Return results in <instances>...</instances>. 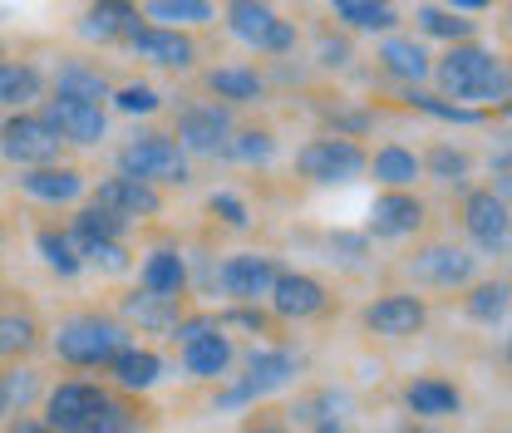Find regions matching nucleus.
I'll return each mask as SVG.
<instances>
[{"instance_id":"1","label":"nucleus","mask_w":512,"mask_h":433,"mask_svg":"<svg viewBox=\"0 0 512 433\" xmlns=\"http://www.w3.org/2000/svg\"><path fill=\"white\" fill-rule=\"evenodd\" d=\"M434 79H439V99L448 104H458V109H478V114H488V109H503L508 104V64L498 50H488V45H478V40H463V45H448L444 55L434 60Z\"/></svg>"},{"instance_id":"2","label":"nucleus","mask_w":512,"mask_h":433,"mask_svg":"<svg viewBox=\"0 0 512 433\" xmlns=\"http://www.w3.org/2000/svg\"><path fill=\"white\" fill-rule=\"evenodd\" d=\"M133 330H128L119 315H104V310H79V315H69L55 325V335H50V350H55V360H64L69 370H104L128 340Z\"/></svg>"},{"instance_id":"3","label":"nucleus","mask_w":512,"mask_h":433,"mask_svg":"<svg viewBox=\"0 0 512 433\" xmlns=\"http://www.w3.org/2000/svg\"><path fill=\"white\" fill-rule=\"evenodd\" d=\"M119 178H133V183L148 187H188L192 168L188 153L173 143V133H133L124 148H119Z\"/></svg>"},{"instance_id":"4","label":"nucleus","mask_w":512,"mask_h":433,"mask_svg":"<svg viewBox=\"0 0 512 433\" xmlns=\"http://www.w3.org/2000/svg\"><path fill=\"white\" fill-rule=\"evenodd\" d=\"M365 163H370V153L355 138H335V133H320V138L296 148V173L316 187L355 183L365 173Z\"/></svg>"},{"instance_id":"5","label":"nucleus","mask_w":512,"mask_h":433,"mask_svg":"<svg viewBox=\"0 0 512 433\" xmlns=\"http://www.w3.org/2000/svg\"><path fill=\"white\" fill-rule=\"evenodd\" d=\"M227 30L242 40V45H252L256 55H291L296 50V20H286L281 10H271V5H256V0H232L227 5Z\"/></svg>"},{"instance_id":"6","label":"nucleus","mask_w":512,"mask_h":433,"mask_svg":"<svg viewBox=\"0 0 512 433\" xmlns=\"http://www.w3.org/2000/svg\"><path fill=\"white\" fill-rule=\"evenodd\" d=\"M458 222H463L473 251H483V256H508V242H512L508 197H498L493 187H473V192H463V202H458Z\"/></svg>"},{"instance_id":"7","label":"nucleus","mask_w":512,"mask_h":433,"mask_svg":"<svg viewBox=\"0 0 512 433\" xmlns=\"http://www.w3.org/2000/svg\"><path fill=\"white\" fill-rule=\"evenodd\" d=\"M0 158L15 163L20 173H30V168L60 163L64 143L55 138V128L45 124L40 114H10V119H0Z\"/></svg>"},{"instance_id":"8","label":"nucleus","mask_w":512,"mask_h":433,"mask_svg":"<svg viewBox=\"0 0 512 433\" xmlns=\"http://www.w3.org/2000/svg\"><path fill=\"white\" fill-rule=\"evenodd\" d=\"M409 276L429 291H463L478 281V256L453 242H424L409 256Z\"/></svg>"},{"instance_id":"9","label":"nucleus","mask_w":512,"mask_h":433,"mask_svg":"<svg viewBox=\"0 0 512 433\" xmlns=\"http://www.w3.org/2000/svg\"><path fill=\"white\" fill-rule=\"evenodd\" d=\"M276 276H281L276 256H266V251H232V256L217 266V291H222L232 306H261V301L271 296Z\"/></svg>"},{"instance_id":"10","label":"nucleus","mask_w":512,"mask_h":433,"mask_svg":"<svg viewBox=\"0 0 512 433\" xmlns=\"http://www.w3.org/2000/svg\"><path fill=\"white\" fill-rule=\"evenodd\" d=\"M109 384L99 379H60L50 394H45V429L55 433H79L104 404H109Z\"/></svg>"},{"instance_id":"11","label":"nucleus","mask_w":512,"mask_h":433,"mask_svg":"<svg viewBox=\"0 0 512 433\" xmlns=\"http://www.w3.org/2000/svg\"><path fill=\"white\" fill-rule=\"evenodd\" d=\"M232 109H222V104H183L178 109V128H173V143L183 148V153H197V158H217L222 148H227V138H232Z\"/></svg>"},{"instance_id":"12","label":"nucleus","mask_w":512,"mask_h":433,"mask_svg":"<svg viewBox=\"0 0 512 433\" xmlns=\"http://www.w3.org/2000/svg\"><path fill=\"white\" fill-rule=\"evenodd\" d=\"M360 325L370 335H380V340H409V335H419L429 325V301L414 296V291H389V296H380V301H370L360 310Z\"/></svg>"},{"instance_id":"13","label":"nucleus","mask_w":512,"mask_h":433,"mask_svg":"<svg viewBox=\"0 0 512 433\" xmlns=\"http://www.w3.org/2000/svg\"><path fill=\"white\" fill-rule=\"evenodd\" d=\"M124 45L138 55V60L153 64V69H173V74H183V69L197 64V40H192L188 30H163V25L138 20V25L128 30Z\"/></svg>"},{"instance_id":"14","label":"nucleus","mask_w":512,"mask_h":433,"mask_svg":"<svg viewBox=\"0 0 512 433\" xmlns=\"http://www.w3.org/2000/svg\"><path fill=\"white\" fill-rule=\"evenodd\" d=\"M40 119L55 128L60 143H74V148H94V143H104V133H109V114H104L99 104H79V99H60V94L45 99Z\"/></svg>"},{"instance_id":"15","label":"nucleus","mask_w":512,"mask_h":433,"mask_svg":"<svg viewBox=\"0 0 512 433\" xmlns=\"http://www.w3.org/2000/svg\"><path fill=\"white\" fill-rule=\"evenodd\" d=\"M266 301H271V320H316L330 310V291L311 271H281Z\"/></svg>"},{"instance_id":"16","label":"nucleus","mask_w":512,"mask_h":433,"mask_svg":"<svg viewBox=\"0 0 512 433\" xmlns=\"http://www.w3.org/2000/svg\"><path fill=\"white\" fill-rule=\"evenodd\" d=\"M424 222H429L424 197H414V192H380L375 207H370V227H365V237L399 242V237H414Z\"/></svg>"},{"instance_id":"17","label":"nucleus","mask_w":512,"mask_h":433,"mask_svg":"<svg viewBox=\"0 0 512 433\" xmlns=\"http://www.w3.org/2000/svg\"><path fill=\"white\" fill-rule=\"evenodd\" d=\"M296 374H301V355H296V350H286V345H271V350H252L247 374H242V379H232V384L247 394V404H256V399H266V394L286 389Z\"/></svg>"},{"instance_id":"18","label":"nucleus","mask_w":512,"mask_h":433,"mask_svg":"<svg viewBox=\"0 0 512 433\" xmlns=\"http://www.w3.org/2000/svg\"><path fill=\"white\" fill-rule=\"evenodd\" d=\"M188 315V296H153V291H128L119 301V320L128 330H148V335H173V325Z\"/></svg>"},{"instance_id":"19","label":"nucleus","mask_w":512,"mask_h":433,"mask_svg":"<svg viewBox=\"0 0 512 433\" xmlns=\"http://www.w3.org/2000/svg\"><path fill=\"white\" fill-rule=\"evenodd\" d=\"M94 207H104V212H114V217H158L163 212V192L148 183H133V178H104V183L94 187Z\"/></svg>"},{"instance_id":"20","label":"nucleus","mask_w":512,"mask_h":433,"mask_svg":"<svg viewBox=\"0 0 512 433\" xmlns=\"http://www.w3.org/2000/svg\"><path fill=\"white\" fill-rule=\"evenodd\" d=\"M84 187H89V178H84V168H74V163H50V168H30V173H20V192L35 197V202H50V207L79 202Z\"/></svg>"},{"instance_id":"21","label":"nucleus","mask_w":512,"mask_h":433,"mask_svg":"<svg viewBox=\"0 0 512 433\" xmlns=\"http://www.w3.org/2000/svg\"><path fill=\"white\" fill-rule=\"evenodd\" d=\"M104 374L114 379V394H143V389H153L163 379V355L148 350V345H124L104 365Z\"/></svg>"},{"instance_id":"22","label":"nucleus","mask_w":512,"mask_h":433,"mask_svg":"<svg viewBox=\"0 0 512 433\" xmlns=\"http://www.w3.org/2000/svg\"><path fill=\"white\" fill-rule=\"evenodd\" d=\"M202 89L212 94V104L222 99V109H232V104H256L266 94V79L252 64H217V69H207Z\"/></svg>"},{"instance_id":"23","label":"nucleus","mask_w":512,"mask_h":433,"mask_svg":"<svg viewBox=\"0 0 512 433\" xmlns=\"http://www.w3.org/2000/svg\"><path fill=\"white\" fill-rule=\"evenodd\" d=\"M138 286L153 296H188V256L178 247H153L138 266Z\"/></svg>"},{"instance_id":"24","label":"nucleus","mask_w":512,"mask_h":433,"mask_svg":"<svg viewBox=\"0 0 512 433\" xmlns=\"http://www.w3.org/2000/svg\"><path fill=\"white\" fill-rule=\"evenodd\" d=\"M375 60H380V69L389 79H404L409 89H419V84L434 74V55H429L419 40H409V35H389Z\"/></svg>"},{"instance_id":"25","label":"nucleus","mask_w":512,"mask_h":433,"mask_svg":"<svg viewBox=\"0 0 512 433\" xmlns=\"http://www.w3.org/2000/svg\"><path fill=\"white\" fill-rule=\"evenodd\" d=\"M365 173H370L384 192H414V183L424 178L419 153L404 148V143H384V148H375V158L365 163Z\"/></svg>"},{"instance_id":"26","label":"nucleus","mask_w":512,"mask_h":433,"mask_svg":"<svg viewBox=\"0 0 512 433\" xmlns=\"http://www.w3.org/2000/svg\"><path fill=\"white\" fill-rule=\"evenodd\" d=\"M232 360H237V345L222 335V330H207V335H197L183 345V370L192 379H202V384H212V379H222V374L232 370Z\"/></svg>"},{"instance_id":"27","label":"nucleus","mask_w":512,"mask_h":433,"mask_svg":"<svg viewBox=\"0 0 512 433\" xmlns=\"http://www.w3.org/2000/svg\"><path fill=\"white\" fill-rule=\"evenodd\" d=\"M404 404H409V414H419V419H448V414L463 409V389H458L453 379L424 374V379H414V384L404 389Z\"/></svg>"},{"instance_id":"28","label":"nucleus","mask_w":512,"mask_h":433,"mask_svg":"<svg viewBox=\"0 0 512 433\" xmlns=\"http://www.w3.org/2000/svg\"><path fill=\"white\" fill-rule=\"evenodd\" d=\"M138 5H124V0H104V5H89L84 20H79V35L84 40H99V45H114V40H128V30L138 25Z\"/></svg>"},{"instance_id":"29","label":"nucleus","mask_w":512,"mask_h":433,"mask_svg":"<svg viewBox=\"0 0 512 433\" xmlns=\"http://www.w3.org/2000/svg\"><path fill=\"white\" fill-rule=\"evenodd\" d=\"M40 335H45V325H40L35 310H0V365L35 355Z\"/></svg>"},{"instance_id":"30","label":"nucleus","mask_w":512,"mask_h":433,"mask_svg":"<svg viewBox=\"0 0 512 433\" xmlns=\"http://www.w3.org/2000/svg\"><path fill=\"white\" fill-rule=\"evenodd\" d=\"M45 99V74L35 64H15L0 60V109H15V114H30V104Z\"/></svg>"},{"instance_id":"31","label":"nucleus","mask_w":512,"mask_h":433,"mask_svg":"<svg viewBox=\"0 0 512 433\" xmlns=\"http://www.w3.org/2000/svg\"><path fill=\"white\" fill-rule=\"evenodd\" d=\"M55 94H60V99H79V104H99V109H104V99H109L114 89H109V79H104L94 64L69 60V64H60V74H55Z\"/></svg>"},{"instance_id":"32","label":"nucleus","mask_w":512,"mask_h":433,"mask_svg":"<svg viewBox=\"0 0 512 433\" xmlns=\"http://www.w3.org/2000/svg\"><path fill=\"white\" fill-rule=\"evenodd\" d=\"M222 158H232V163H247V168H266V163L276 158V133H271L266 124L232 128V138H227Z\"/></svg>"},{"instance_id":"33","label":"nucleus","mask_w":512,"mask_h":433,"mask_svg":"<svg viewBox=\"0 0 512 433\" xmlns=\"http://www.w3.org/2000/svg\"><path fill=\"white\" fill-rule=\"evenodd\" d=\"M128 222L124 217H114V212H104V207H79L74 212V222H69V242L74 247H84V242H124Z\"/></svg>"},{"instance_id":"34","label":"nucleus","mask_w":512,"mask_h":433,"mask_svg":"<svg viewBox=\"0 0 512 433\" xmlns=\"http://www.w3.org/2000/svg\"><path fill=\"white\" fill-rule=\"evenodd\" d=\"M143 20L163 25V30H188V25L217 20V10L207 0H153V5H143Z\"/></svg>"},{"instance_id":"35","label":"nucleus","mask_w":512,"mask_h":433,"mask_svg":"<svg viewBox=\"0 0 512 433\" xmlns=\"http://www.w3.org/2000/svg\"><path fill=\"white\" fill-rule=\"evenodd\" d=\"M330 20H340V25H350V30H380L389 35L394 25H399V10L394 5H370V0H335L330 5Z\"/></svg>"},{"instance_id":"36","label":"nucleus","mask_w":512,"mask_h":433,"mask_svg":"<svg viewBox=\"0 0 512 433\" xmlns=\"http://www.w3.org/2000/svg\"><path fill=\"white\" fill-rule=\"evenodd\" d=\"M79 433H148V424H143V409H138L128 394H109V404Z\"/></svg>"},{"instance_id":"37","label":"nucleus","mask_w":512,"mask_h":433,"mask_svg":"<svg viewBox=\"0 0 512 433\" xmlns=\"http://www.w3.org/2000/svg\"><path fill=\"white\" fill-rule=\"evenodd\" d=\"M463 310L478 325H503V315H508V281H473L468 296H463Z\"/></svg>"},{"instance_id":"38","label":"nucleus","mask_w":512,"mask_h":433,"mask_svg":"<svg viewBox=\"0 0 512 433\" xmlns=\"http://www.w3.org/2000/svg\"><path fill=\"white\" fill-rule=\"evenodd\" d=\"M35 247L45 256V266H50L55 276H64V281H74V276L84 271V261H79L74 242H69V232H60V227H40V232H35Z\"/></svg>"},{"instance_id":"39","label":"nucleus","mask_w":512,"mask_h":433,"mask_svg":"<svg viewBox=\"0 0 512 433\" xmlns=\"http://www.w3.org/2000/svg\"><path fill=\"white\" fill-rule=\"evenodd\" d=\"M404 104L414 109V114H429V119H439V124H488V114H478V109H458V104H448L439 94H429V89H404Z\"/></svg>"},{"instance_id":"40","label":"nucleus","mask_w":512,"mask_h":433,"mask_svg":"<svg viewBox=\"0 0 512 433\" xmlns=\"http://www.w3.org/2000/svg\"><path fill=\"white\" fill-rule=\"evenodd\" d=\"M414 20H419V30H424V35H434V40H453V45L473 40V30H478L473 20H463L458 10H444V5H424Z\"/></svg>"},{"instance_id":"41","label":"nucleus","mask_w":512,"mask_h":433,"mask_svg":"<svg viewBox=\"0 0 512 433\" xmlns=\"http://www.w3.org/2000/svg\"><path fill=\"white\" fill-rule=\"evenodd\" d=\"M419 168H424L429 178H439V183H463V178L473 173V158H468L463 148H453V143H434V148L419 158Z\"/></svg>"},{"instance_id":"42","label":"nucleus","mask_w":512,"mask_h":433,"mask_svg":"<svg viewBox=\"0 0 512 433\" xmlns=\"http://www.w3.org/2000/svg\"><path fill=\"white\" fill-rule=\"evenodd\" d=\"M74 251H79V261L94 266L99 276H124L128 266H133V256H128L124 242H84V247H74Z\"/></svg>"},{"instance_id":"43","label":"nucleus","mask_w":512,"mask_h":433,"mask_svg":"<svg viewBox=\"0 0 512 433\" xmlns=\"http://www.w3.org/2000/svg\"><path fill=\"white\" fill-rule=\"evenodd\" d=\"M35 389H40L35 370H0V419L15 414V409H25L35 399Z\"/></svg>"},{"instance_id":"44","label":"nucleus","mask_w":512,"mask_h":433,"mask_svg":"<svg viewBox=\"0 0 512 433\" xmlns=\"http://www.w3.org/2000/svg\"><path fill=\"white\" fill-rule=\"evenodd\" d=\"M109 104H114L119 114H158V109H163V94H158L153 84H119V89L109 94Z\"/></svg>"},{"instance_id":"45","label":"nucleus","mask_w":512,"mask_h":433,"mask_svg":"<svg viewBox=\"0 0 512 433\" xmlns=\"http://www.w3.org/2000/svg\"><path fill=\"white\" fill-rule=\"evenodd\" d=\"M207 207H212V217H222V222H227V227H237V232H242V227H252V212H247V202H242L237 192H212V197H207Z\"/></svg>"},{"instance_id":"46","label":"nucleus","mask_w":512,"mask_h":433,"mask_svg":"<svg viewBox=\"0 0 512 433\" xmlns=\"http://www.w3.org/2000/svg\"><path fill=\"white\" fill-rule=\"evenodd\" d=\"M217 320V330H227V325H242V330H256V335H266L276 320L266 315L261 306H232V310H222V315H212Z\"/></svg>"},{"instance_id":"47","label":"nucleus","mask_w":512,"mask_h":433,"mask_svg":"<svg viewBox=\"0 0 512 433\" xmlns=\"http://www.w3.org/2000/svg\"><path fill=\"white\" fill-rule=\"evenodd\" d=\"M320 64L325 69H340V64H350V40H340V35H320Z\"/></svg>"},{"instance_id":"48","label":"nucleus","mask_w":512,"mask_h":433,"mask_svg":"<svg viewBox=\"0 0 512 433\" xmlns=\"http://www.w3.org/2000/svg\"><path fill=\"white\" fill-rule=\"evenodd\" d=\"M242 433H296L286 419H271V414H252L247 424H242Z\"/></svg>"},{"instance_id":"49","label":"nucleus","mask_w":512,"mask_h":433,"mask_svg":"<svg viewBox=\"0 0 512 433\" xmlns=\"http://www.w3.org/2000/svg\"><path fill=\"white\" fill-rule=\"evenodd\" d=\"M5 433H55V429H45V419L20 414V419H10V424H5Z\"/></svg>"},{"instance_id":"50","label":"nucleus","mask_w":512,"mask_h":433,"mask_svg":"<svg viewBox=\"0 0 512 433\" xmlns=\"http://www.w3.org/2000/svg\"><path fill=\"white\" fill-rule=\"evenodd\" d=\"M311 433H345V424H340V419H325V424H316Z\"/></svg>"},{"instance_id":"51","label":"nucleus","mask_w":512,"mask_h":433,"mask_svg":"<svg viewBox=\"0 0 512 433\" xmlns=\"http://www.w3.org/2000/svg\"><path fill=\"white\" fill-rule=\"evenodd\" d=\"M404 433H439V429H434V424H409Z\"/></svg>"},{"instance_id":"52","label":"nucleus","mask_w":512,"mask_h":433,"mask_svg":"<svg viewBox=\"0 0 512 433\" xmlns=\"http://www.w3.org/2000/svg\"><path fill=\"white\" fill-rule=\"evenodd\" d=\"M0 242H5V227H0Z\"/></svg>"}]
</instances>
